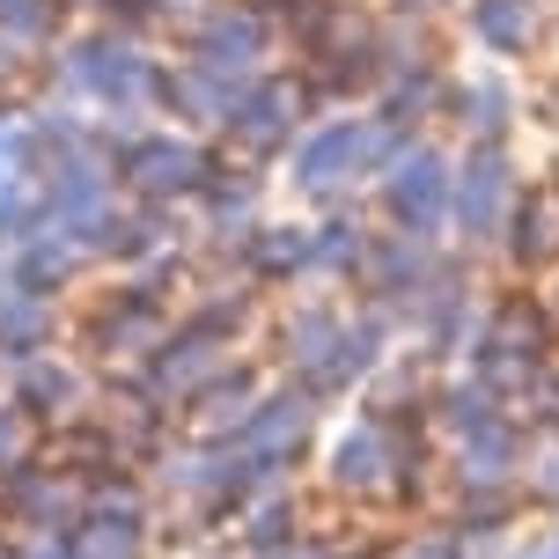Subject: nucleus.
<instances>
[{"label":"nucleus","instance_id":"6","mask_svg":"<svg viewBox=\"0 0 559 559\" xmlns=\"http://www.w3.org/2000/svg\"><path fill=\"white\" fill-rule=\"evenodd\" d=\"M435 413H442V427L449 435H456V442H464V435H486V427H501L508 419V405H501V391H493V383H449L442 397H435Z\"/></svg>","mask_w":559,"mask_h":559},{"label":"nucleus","instance_id":"9","mask_svg":"<svg viewBox=\"0 0 559 559\" xmlns=\"http://www.w3.org/2000/svg\"><path fill=\"white\" fill-rule=\"evenodd\" d=\"M295 537H302V508H295V501L265 508V515L251 523V545H258V552H280V545H295Z\"/></svg>","mask_w":559,"mask_h":559},{"label":"nucleus","instance_id":"11","mask_svg":"<svg viewBox=\"0 0 559 559\" xmlns=\"http://www.w3.org/2000/svg\"><path fill=\"white\" fill-rule=\"evenodd\" d=\"M531 493L537 501H559V427H545V442L531 449Z\"/></svg>","mask_w":559,"mask_h":559},{"label":"nucleus","instance_id":"8","mask_svg":"<svg viewBox=\"0 0 559 559\" xmlns=\"http://www.w3.org/2000/svg\"><path fill=\"white\" fill-rule=\"evenodd\" d=\"M258 273H265V280L309 273V228H265V243H258Z\"/></svg>","mask_w":559,"mask_h":559},{"label":"nucleus","instance_id":"5","mask_svg":"<svg viewBox=\"0 0 559 559\" xmlns=\"http://www.w3.org/2000/svg\"><path fill=\"white\" fill-rule=\"evenodd\" d=\"M338 332H346V317H338L332 302H309V309H295V317H287V361L302 368V376H317V368L332 361Z\"/></svg>","mask_w":559,"mask_h":559},{"label":"nucleus","instance_id":"12","mask_svg":"<svg viewBox=\"0 0 559 559\" xmlns=\"http://www.w3.org/2000/svg\"><path fill=\"white\" fill-rule=\"evenodd\" d=\"M545 251H552V236H545V214H531V206H523V214H515V265H537Z\"/></svg>","mask_w":559,"mask_h":559},{"label":"nucleus","instance_id":"2","mask_svg":"<svg viewBox=\"0 0 559 559\" xmlns=\"http://www.w3.org/2000/svg\"><path fill=\"white\" fill-rule=\"evenodd\" d=\"M449 206H456V228H464L472 243L501 228V206H508V163L493 155V147H478L472 163H464V177L449 185Z\"/></svg>","mask_w":559,"mask_h":559},{"label":"nucleus","instance_id":"10","mask_svg":"<svg viewBox=\"0 0 559 559\" xmlns=\"http://www.w3.org/2000/svg\"><path fill=\"white\" fill-rule=\"evenodd\" d=\"M478 29H486L493 45H523V37H531V15H523V0H486V8H478Z\"/></svg>","mask_w":559,"mask_h":559},{"label":"nucleus","instance_id":"7","mask_svg":"<svg viewBox=\"0 0 559 559\" xmlns=\"http://www.w3.org/2000/svg\"><path fill=\"white\" fill-rule=\"evenodd\" d=\"M368 265V236L354 222H332L309 236V273H332V280H354Z\"/></svg>","mask_w":559,"mask_h":559},{"label":"nucleus","instance_id":"4","mask_svg":"<svg viewBox=\"0 0 559 559\" xmlns=\"http://www.w3.org/2000/svg\"><path fill=\"white\" fill-rule=\"evenodd\" d=\"M515 464H523V435H515V419L486 427V435H464V449H456V478H464V493H508Z\"/></svg>","mask_w":559,"mask_h":559},{"label":"nucleus","instance_id":"3","mask_svg":"<svg viewBox=\"0 0 559 559\" xmlns=\"http://www.w3.org/2000/svg\"><path fill=\"white\" fill-rule=\"evenodd\" d=\"M309 405L317 397L295 383V391H280V397H265V405H251V419L236 427V449H258V456H295L302 449V435H309Z\"/></svg>","mask_w":559,"mask_h":559},{"label":"nucleus","instance_id":"13","mask_svg":"<svg viewBox=\"0 0 559 559\" xmlns=\"http://www.w3.org/2000/svg\"><path fill=\"white\" fill-rule=\"evenodd\" d=\"M169 354H177V346H169ZM206 368H214V354H206V346H185V354L169 361V376H185V383H192V376H206Z\"/></svg>","mask_w":559,"mask_h":559},{"label":"nucleus","instance_id":"14","mask_svg":"<svg viewBox=\"0 0 559 559\" xmlns=\"http://www.w3.org/2000/svg\"><path fill=\"white\" fill-rule=\"evenodd\" d=\"M397 559H449V537H419V545H397Z\"/></svg>","mask_w":559,"mask_h":559},{"label":"nucleus","instance_id":"1","mask_svg":"<svg viewBox=\"0 0 559 559\" xmlns=\"http://www.w3.org/2000/svg\"><path fill=\"white\" fill-rule=\"evenodd\" d=\"M449 206V177H442V155H427V147H413L405 163L391 169V222L405 228V236H427V228L442 222Z\"/></svg>","mask_w":559,"mask_h":559}]
</instances>
